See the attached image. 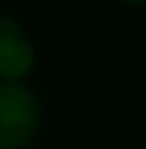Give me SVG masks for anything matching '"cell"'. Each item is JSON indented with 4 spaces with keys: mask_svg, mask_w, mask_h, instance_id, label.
Masks as SVG:
<instances>
[{
    "mask_svg": "<svg viewBox=\"0 0 146 149\" xmlns=\"http://www.w3.org/2000/svg\"><path fill=\"white\" fill-rule=\"evenodd\" d=\"M119 3H128V6H146V0H119Z\"/></svg>",
    "mask_w": 146,
    "mask_h": 149,
    "instance_id": "cell-3",
    "label": "cell"
},
{
    "mask_svg": "<svg viewBox=\"0 0 146 149\" xmlns=\"http://www.w3.org/2000/svg\"><path fill=\"white\" fill-rule=\"evenodd\" d=\"M37 67L31 33L12 15L0 12V82H24Z\"/></svg>",
    "mask_w": 146,
    "mask_h": 149,
    "instance_id": "cell-2",
    "label": "cell"
},
{
    "mask_svg": "<svg viewBox=\"0 0 146 149\" xmlns=\"http://www.w3.org/2000/svg\"><path fill=\"white\" fill-rule=\"evenodd\" d=\"M40 128V94L24 82H0V149H31Z\"/></svg>",
    "mask_w": 146,
    "mask_h": 149,
    "instance_id": "cell-1",
    "label": "cell"
}]
</instances>
